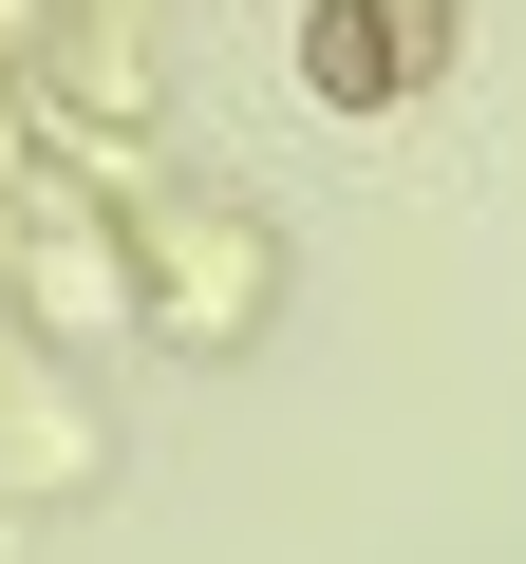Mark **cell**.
<instances>
[{"instance_id":"1","label":"cell","mask_w":526,"mask_h":564,"mask_svg":"<svg viewBox=\"0 0 526 564\" xmlns=\"http://www.w3.org/2000/svg\"><path fill=\"white\" fill-rule=\"evenodd\" d=\"M302 95H320V113H395V95H414V57H395L376 0H302Z\"/></svg>"},{"instance_id":"2","label":"cell","mask_w":526,"mask_h":564,"mask_svg":"<svg viewBox=\"0 0 526 564\" xmlns=\"http://www.w3.org/2000/svg\"><path fill=\"white\" fill-rule=\"evenodd\" d=\"M376 20H395V57H414V76L451 57V0H376Z\"/></svg>"}]
</instances>
